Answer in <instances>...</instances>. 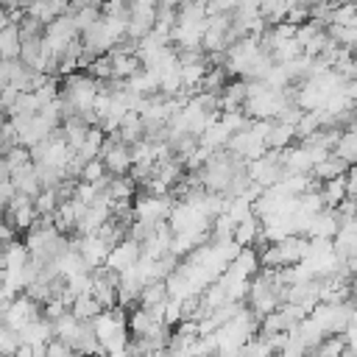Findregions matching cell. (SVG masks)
I'll list each match as a JSON object with an SVG mask.
<instances>
[{
  "label": "cell",
  "mask_w": 357,
  "mask_h": 357,
  "mask_svg": "<svg viewBox=\"0 0 357 357\" xmlns=\"http://www.w3.org/2000/svg\"><path fill=\"white\" fill-rule=\"evenodd\" d=\"M307 245H310V237L304 234H287L276 243H268L262 251H259V262L262 268L268 271H282V268H293L304 259L307 254Z\"/></svg>",
  "instance_id": "obj_1"
},
{
  "label": "cell",
  "mask_w": 357,
  "mask_h": 357,
  "mask_svg": "<svg viewBox=\"0 0 357 357\" xmlns=\"http://www.w3.org/2000/svg\"><path fill=\"white\" fill-rule=\"evenodd\" d=\"M245 173H248V178H251V184H257V187H262V190L279 184V181L284 178L282 151H271V148H268L262 156L245 162Z\"/></svg>",
  "instance_id": "obj_2"
},
{
  "label": "cell",
  "mask_w": 357,
  "mask_h": 357,
  "mask_svg": "<svg viewBox=\"0 0 357 357\" xmlns=\"http://www.w3.org/2000/svg\"><path fill=\"white\" fill-rule=\"evenodd\" d=\"M170 209H173V204H170L167 195H151V192H145V195L134 198V220L142 223V226H148V229L162 226L170 218Z\"/></svg>",
  "instance_id": "obj_3"
},
{
  "label": "cell",
  "mask_w": 357,
  "mask_h": 357,
  "mask_svg": "<svg viewBox=\"0 0 357 357\" xmlns=\"http://www.w3.org/2000/svg\"><path fill=\"white\" fill-rule=\"evenodd\" d=\"M100 159H103L109 176H126L131 170V165H134L131 162V145H126L117 131L112 137H106L103 151H100Z\"/></svg>",
  "instance_id": "obj_4"
},
{
  "label": "cell",
  "mask_w": 357,
  "mask_h": 357,
  "mask_svg": "<svg viewBox=\"0 0 357 357\" xmlns=\"http://www.w3.org/2000/svg\"><path fill=\"white\" fill-rule=\"evenodd\" d=\"M33 318H42V304L39 301H33L28 293H22V296H14L11 298V304H8V310L3 312V321L0 324H6V326H11V329H22L28 321H33Z\"/></svg>",
  "instance_id": "obj_5"
},
{
  "label": "cell",
  "mask_w": 357,
  "mask_h": 357,
  "mask_svg": "<svg viewBox=\"0 0 357 357\" xmlns=\"http://www.w3.org/2000/svg\"><path fill=\"white\" fill-rule=\"evenodd\" d=\"M73 245L78 248V254L84 257L86 268L95 271L100 265H106V257H109V243L95 231V234H78V240H73Z\"/></svg>",
  "instance_id": "obj_6"
},
{
  "label": "cell",
  "mask_w": 357,
  "mask_h": 357,
  "mask_svg": "<svg viewBox=\"0 0 357 357\" xmlns=\"http://www.w3.org/2000/svg\"><path fill=\"white\" fill-rule=\"evenodd\" d=\"M142 257V243L134 240V237H123L120 243H114L109 248V257H106V268L123 273L126 268H131L137 259Z\"/></svg>",
  "instance_id": "obj_7"
},
{
  "label": "cell",
  "mask_w": 357,
  "mask_h": 357,
  "mask_svg": "<svg viewBox=\"0 0 357 357\" xmlns=\"http://www.w3.org/2000/svg\"><path fill=\"white\" fill-rule=\"evenodd\" d=\"M20 343H28V346H33V349H45L56 335H53V321H47V318H33V321H28L20 332Z\"/></svg>",
  "instance_id": "obj_8"
},
{
  "label": "cell",
  "mask_w": 357,
  "mask_h": 357,
  "mask_svg": "<svg viewBox=\"0 0 357 357\" xmlns=\"http://www.w3.org/2000/svg\"><path fill=\"white\" fill-rule=\"evenodd\" d=\"M268 148L271 151H287L296 139H298V134H296V126L293 123H284V120H271L268 123Z\"/></svg>",
  "instance_id": "obj_9"
},
{
  "label": "cell",
  "mask_w": 357,
  "mask_h": 357,
  "mask_svg": "<svg viewBox=\"0 0 357 357\" xmlns=\"http://www.w3.org/2000/svg\"><path fill=\"white\" fill-rule=\"evenodd\" d=\"M11 184H14L17 192L31 195V198H36V195L42 192V184H39V176H36L33 162H28V165H22L20 170H14V173H11Z\"/></svg>",
  "instance_id": "obj_10"
},
{
  "label": "cell",
  "mask_w": 357,
  "mask_h": 357,
  "mask_svg": "<svg viewBox=\"0 0 357 357\" xmlns=\"http://www.w3.org/2000/svg\"><path fill=\"white\" fill-rule=\"evenodd\" d=\"M321 198H324V206L326 209H335V206H340L346 198H349V187H346V173L343 176H337V178H326V181H321Z\"/></svg>",
  "instance_id": "obj_11"
},
{
  "label": "cell",
  "mask_w": 357,
  "mask_h": 357,
  "mask_svg": "<svg viewBox=\"0 0 357 357\" xmlns=\"http://www.w3.org/2000/svg\"><path fill=\"white\" fill-rule=\"evenodd\" d=\"M167 298H170V296H167V284H165L162 279H156V282H148V284L142 287L137 307H145V310H165Z\"/></svg>",
  "instance_id": "obj_12"
},
{
  "label": "cell",
  "mask_w": 357,
  "mask_h": 357,
  "mask_svg": "<svg viewBox=\"0 0 357 357\" xmlns=\"http://www.w3.org/2000/svg\"><path fill=\"white\" fill-rule=\"evenodd\" d=\"M22 50V28L20 22H11L0 31V59H20Z\"/></svg>",
  "instance_id": "obj_13"
},
{
  "label": "cell",
  "mask_w": 357,
  "mask_h": 357,
  "mask_svg": "<svg viewBox=\"0 0 357 357\" xmlns=\"http://www.w3.org/2000/svg\"><path fill=\"white\" fill-rule=\"evenodd\" d=\"M349 167H351V165H349L346 159H340V156L332 151L326 159H321V162L312 167V173H310V176H312V178H318V181H326V178H337V176H343Z\"/></svg>",
  "instance_id": "obj_14"
},
{
  "label": "cell",
  "mask_w": 357,
  "mask_h": 357,
  "mask_svg": "<svg viewBox=\"0 0 357 357\" xmlns=\"http://www.w3.org/2000/svg\"><path fill=\"white\" fill-rule=\"evenodd\" d=\"M257 240H262V220H259V215H251V218L234 223V243L237 245H254Z\"/></svg>",
  "instance_id": "obj_15"
},
{
  "label": "cell",
  "mask_w": 357,
  "mask_h": 357,
  "mask_svg": "<svg viewBox=\"0 0 357 357\" xmlns=\"http://www.w3.org/2000/svg\"><path fill=\"white\" fill-rule=\"evenodd\" d=\"M70 312H73L78 321H92V318H98V315L103 312V307L98 304V298H95L92 293H81V296L73 298Z\"/></svg>",
  "instance_id": "obj_16"
},
{
  "label": "cell",
  "mask_w": 357,
  "mask_h": 357,
  "mask_svg": "<svg viewBox=\"0 0 357 357\" xmlns=\"http://www.w3.org/2000/svg\"><path fill=\"white\" fill-rule=\"evenodd\" d=\"M39 100H36V92H20L17 100L8 106V117H33L39 112Z\"/></svg>",
  "instance_id": "obj_17"
},
{
  "label": "cell",
  "mask_w": 357,
  "mask_h": 357,
  "mask_svg": "<svg viewBox=\"0 0 357 357\" xmlns=\"http://www.w3.org/2000/svg\"><path fill=\"white\" fill-rule=\"evenodd\" d=\"M78 178H81V181H89V184H106V181H109V170H106L103 159L98 156V159L84 162V167H81V176H78Z\"/></svg>",
  "instance_id": "obj_18"
},
{
  "label": "cell",
  "mask_w": 357,
  "mask_h": 357,
  "mask_svg": "<svg viewBox=\"0 0 357 357\" xmlns=\"http://www.w3.org/2000/svg\"><path fill=\"white\" fill-rule=\"evenodd\" d=\"M234 357H273V349H271V343H268L265 335H257V337H251Z\"/></svg>",
  "instance_id": "obj_19"
},
{
  "label": "cell",
  "mask_w": 357,
  "mask_h": 357,
  "mask_svg": "<svg viewBox=\"0 0 357 357\" xmlns=\"http://www.w3.org/2000/svg\"><path fill=\"white\" fill-rule=\"evenodd\" d=\"M17 346H20V335H17V329H11V326L0 324V354L14 357Z\"/></svg>",
  "instance_id": "obj_20"
},
{
  "label": "cell",
  "mask_w": 357,
  "mask_h": 357,
  "mask_svg": "<svg viewBox=\"0 0 357 357\" xmlns=\"http://www.w3.org/2000/svg\"><path fill=\"white\" fill-rule=\"evenodd\" d=\"M73 354H75L73 346L64 343V340H59V337H53V340L45 346V357H73Z\"/></svg>",
  "instance_id": "obj_21"
},
{
  "label": "cell",
  "mask_w": 357,
  "mask_h": 357,
  "mask_svg": "<svg viewBox=\"0 0 357 357\" xmlns=\"http://www.w3.org/2000/svg\"><path fill=\"white\" fill-rule=\"evenodd\" d=\"M11 22H14V17H11L8 6H3V3H0V31H3L6 25H11Z\"/></svg>",
  "instance_id": "obj_22"
},
{
  "label": "cell",
  "mask_w": 357,
  "mask_h": 357,
  "mask_svg": "<svg viewBox=\"0 0 357 357\" xmlns=\"http://www.w3.org/2000/svg\"><path fill=\"white\" fill-rule=\"evenodd\" d=\"M6 153V148H3V134H0V156Z\"/></svg>",
  "instance_id": "obj_23"
}]
</instances>
